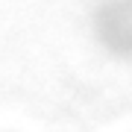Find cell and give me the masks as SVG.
<instances>
[{
    "mask_svg": "<svg viewBox=\"0 0 132 132\" xmlns=\"http://www.w3.org/2000/svg\"><path fill=\"white\" fill-rule=\"evenodd\" d=\"M88 29L109 59L132 65V0H97L88 15Z\"/></svg>",
    "mask_w": 132,
    "mask_h": 132,
    "instance_id": "6da1fadb",
    "label": "cell"
}]
</instances>
